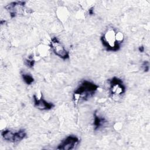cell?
I'll list each match as a JSON object with an SVG mask.
<instances>
[{
  "label": "cell",
  "instance_id": "cell-5",
  "mask_svg": "<svg viewBox=\"0 0 150 150\" xmlns=\"http://www.w3.org/2000/svg\"><path fill=\"white\" fill-rule=\"evenodd\" d=\"M110 91L114 97L120 96L125 92V86L122 80L117 77H113L110 81Z\"/></svg>",
  "mask_w": 150,
  "mask_h": 150
},
{
  "label": "cell",
  "instance_id": "cell-14",
  "mask_svg": "<svg viewBox=\"0 0 150 150\" xmlns=\"http://www.w3.org/2000/svg\"><path fill=\"white\" fill-rule=\"evenodd\" d=\"M89 13H90V15H92V14L93 13V8L89 9Z\"/></svg>",
  "mask_w": 150,
  "mask_h": 150
},
{
  "label": "cell",
  "instance_id": "cell-1",
  "mask_svg": "<svg viewBox=\"0 0 150 150\" xmlns=\"http://www.w3.org/2000/svg\"><path fill=\"white\" fill-rule=\"evenodd\" d=\"M124 38V35L121 32H116L114 28H110L105 30L100 39L107 51L117 52L120 49Z\"/></svg>",
  "mask_w": 150,
  "mask_h": 150
},
{
  "label": "cell",
  "instance_id": "cell-13",
  "mask_svg": "<svg viewBox=\"0 0 150 150\" xmlns=\"http://www.w3.org/2000/svg\"><path fill=\"white\" fill-rule=\"evenodd\" d=\"M139 50L140 52H143L144 51V47L143 46H139Z\"/></svg>",
  "mask_w": 150,
  "mask_h": 150
},
{
  "label": "cell",
  "instance_id": "cell-12",
  "mask_svg": "<svg viewBox=\"0 0 150 150\" xmlns=\"http://www.w3.org/2000/svg\"><path fill=\"white\" fill-rule=\"evenodd\" d=\"M142 67L143 68V70L145 72H147L148 71L149 69V62L147 61H145L142 65Z\"/></svg>",
  "mask_w": 150,
  "mask_h": 150
},
{
  "label": "cell",
  "instance_id": "cell-6",
  "mask_svg": "<svg viewBox=\"0 0 150 150\" xmlns=\"http://www.w3.org/2000/svg\"><path fill=\"white\" fill-rule=\"evenodd\" d=\"M25 5V1H15L8 4L5 6V8L9 13L11 17L12 18L22 13Z\"/></svg>",
  "mask_w": 150,
  "mask_h": 150
},
{
  "label": "cell",
  "instance_id": "cell-11",
  "mask_svg": "<svg viewBox=\"0 0 150 150\" xmlns=\"http://www.w3.org/2000/svg\"><path fill=\"white\" fill-rule=\"evenodd\" d=\"M25 64L29 67H32L35 64V60L32 58H28L25 60Z\"/></svg>",
  "mask_w": 150,
  "mask_h": 150
},
{
  "label": "cell",
  "instance_id": "cell-7",
  "mask_svg": "<svg viewBox=\"0 0 150 150\" xmlns=\"http://www.w3.org/2000/svg\"><path fill=\"white\" fill-rule=\"evenodd\" d=\"M80 141L77 137L75 135H69L61 141L57 147L60 150H70L75 148L79 144Z\"/></svg>",
  "mask_w": 150,
  "mask_h": 150
},
{
  "label": "cell",
  "instance_id": "cell-9",
  "mask_svg": "<svg viewBox=\"0 0 150 150\" xmlns=\"http://www.w3.org/2000/svg\"><path fill=\"white\" fill-rule=\"evenodd\" d=\"M94 129L96 130L99 129L101 127H102L106 122L105 120L102 117H100L99 115H97V113L95 112L94 114Z\"/></svg>",
  "mask_w": 150,
  "mask_h": 150
},
{
  "label": "cell",
  "instance_id": "cell-8",
  "mask_svg": "<svg viewBox=\"0 0 150 150\" xmlns=\"http://www.w3.org/2000/svg\"><path fill=\"white\" fill-rule=\"evenodd\" d=\"M34 105L37 108L40 110H49L54 107V104L52 103L47 101L44 99L43 96L41 95L40 98H38L35 94L33 95Z\"/></svg>",
  "mask_w": 150,
  "mask_h": 150
},
{
  "label": "cell",
  "instance_id": "cell-10",
  "mask_svg": "<svg viewBox=\"0 0 150 150\" xmlns=\"http://www.w3.org/2000/svg\"><path fill=\"white\" fill-rule=\"evenodd\" d=\"M22 77L23 80L24 81V82L28 84V85H30L31 84H32L34 81V79L33 77V76L28 73H22Z\"/></svg>",
  "mask_w": 150,
  "mask_h": 150
},
{
  "label": "cell",
  "instance_id": "cell-4",
  "mask_svg": "<svg viewBox=\"0 0 150 150\" xmlns=\"http://www.w3.org/2000/svg\"><path fill=\"white\" fill-rule=\"evenodd\" d=\"M50 47L53 52L59 57L63 60H66L69 58V52L56 37H53L51 39Z\"/></svg>",
  "mask_w": 150,
  "mask_h": 150
},
{
  "label": "cell",
  "instance_id": "cell-3",
  "mask_svg": "<svg viewBox=\"0 0 150 150\" xmlns=\"http://www.w3.org/2000/svg\"><path fill=\"white\" fill-rule=\"evenodd\" d=\"M1 136L6 141L16 143L23 139L26 136V132L23 129L18 131L5 129L1 132Z\"/></svg>",
  "mask_w": 150,
  "mask_h": 150
},
{
  "label": "cell",
  "instance_id": "cell-2",
  "mask_svg": "<svg viewBox=\"0 0 150 150\" xmlns=\"http://www.w3.org/2000/svg\"><path fill=\"white\" fill-rule=\"evenodd\" d=\"M98 86L92 81L84 80L80 83L74 90L73 99L74 102L80 100H87L92 97L98 88Z\"/></svg>",
  "mask_w": 150,
  "mask_h": 150
}]
</instances>
